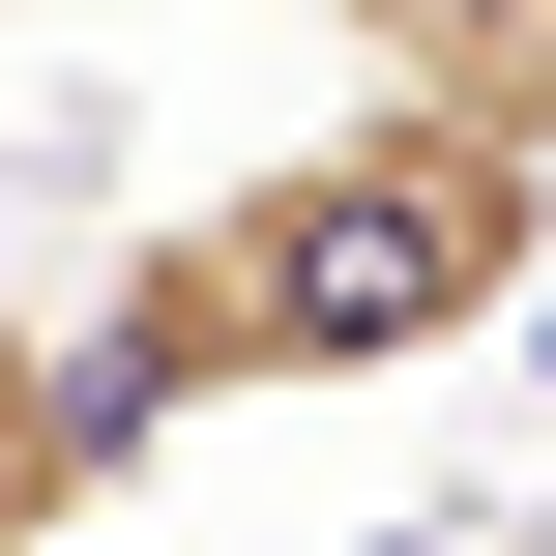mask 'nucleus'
<instances>
[{
    "label": "nucleus",
    "instance_id": "7ed1b4c3",
    "mask_svg": "<svg viewBox=\"0 0 556 556\" xmlns=\"http://www.w3.org/2000/svg\"><path fill=\"white\" fill-rule=\"evenodd\" d=\"M88 498H117V440H88V381H59V323L0 293V556H88Z\"/></svg>",
    "mask_w": 556,
    "mask_h": 556
},
{
    "label": "nucleus",
    "instance_id": "f03ea898",
    "mask_svg": "<svg viewBox=\"0 0 556 556\" xmlns=\"http://www.w3.org/2000/svg\"><path fill=\"white\" fill-rule=\"evenodd\" d=\"M323 29H352L381 117H469V147H528V176H556V0H323Z\"/></svg>",
    "mask_w": 556,
    "mask_h": 556
},
{
    "label": "nucleus",
    "instance_id": "f257e3e1",
    "mask_svg": "<svg viewBox=\"0 0 556 556\" xmlns=\"http://www.w3.org/2000/svg\"><path fill=\"white\" fill-rule=\"evenodd\" d=\"M528 293H556V176L469 147V117H381V88H352L323 147H264V176H205L176 235H117L88 323H59V381H88V440L147 469V440H205V410L498 352Z\"/></svg>",
    "mask_w": 556,
    "mask_h": 556
}]
</instances>
